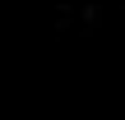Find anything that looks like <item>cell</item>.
Returning <instances> with one entry per match:
<instances>
[]
</instances>
